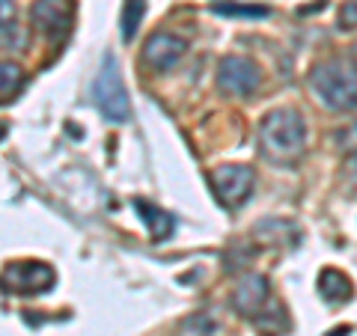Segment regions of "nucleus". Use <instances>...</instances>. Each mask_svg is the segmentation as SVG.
Listing matches in <instances>:
<instances>
[{
	"label": "nucleus",
	"mask_w": 357,
	"mask_h": 336,
	"mask_svg": "<svg viewBox=\"0 0 357 336\" xmlns=\"http://www.w3.org/2000/svg\"><path fill=\"white\" fill-rule=\"evenodd\" d=\"M310 86L331 110H357V60H325L310 72Z\"/></svg>",
	"instance_id": "obj_1"
},
{
	"label": "nucleus",
	"mask_w": 357,
	"mask_h": 336,
	"mask_svg": "<svg viewBox=\"0 0 357 336\" xmlns=\"http://www.w3.org/2000/svg\"><path fill=\"white\" fill-rule=\"evenodd\" d=\"M259 140L268 155L274 158H292L304 149V140H307V125L301 114L289 107H280V110H271L262 125H259Z\"/></svg>",
	"instance_id": "obj_2"
},
{
	"label": "nucleus",
	"mask_w": 357,
	"mask_h": 336,
	"mask_svg": "<svg viewBox=\"0 0 357 336\" xmlns=\"http://www.w3.org/2000/svg\"><path fill=\"white\" fill-rule=\"evenodd\" d=\"M93 96H96V105L102 110V116L107 122H128L131 119V102H128V89L122 84V72H119V63L114 54H105L102 60V72L96 77V86H93Z\"/></svg>",
	"instance_id": "obj_3"
},
{
	"label": "nucleus",
	"mask_w": 357,
	"mask_h": 336,
	"mask_svg": "<svg viewBox=\"0 0 357 336\" xmlns=\"http://www.w3.org/2000/svg\"><path fill=\"white\" fill-rule=\"evenodd\" d=\"M0 283H3L6 292H15V295H45L57 283V274L45 262H13L3 268Z\"/></svg>",
	"instance_id": "obj_4"
},
{
	"label": "nucleus",
	"mask_w": 357,
	"mask_h": 336,
	"mask_svg": "<svg viewBox=\"0 0 357 336\" xmlns=\"http://www.w3.org/2000/svg\"><path fill=\"white\" fill-rule=\"evenodd\" d=\"M208 182H211L215 197L220 199V206H227V208H238L244 199L253 194V170L244 164L215 167L208 176Z\"/></svg>",
	"instance_id": "obj_5"
},
{
	"label": "nucleus",
	"mask_w": 357,
	"mask_h": 336,
	"mask_svg": "<svg viewBox=\"0 0 357 336\" xmlns=\"http://www.w3.org/2000/svg\"><path fill=\"white\" fill-rule=\"evenodd\" d=\"M262 84V72L244 57H223L218 66V89L227 96H253Z\"/></svg>",
	"instance_id": "obj_6"
},
{
	"label": "nucleus",
	"mask_w": 357,
	"mask_h": 336,
	"mask_svg": "<svg viewBox=\"0 0 357 336\" xmlns=\"http://www.w3.org/2000/svg\"><path fill=\"white\" fill-rule=\"evenodd\" d=\"M72 15H75L72 0H36L30 6V18L36 24V30H42L51 39H60L69 33Z\"/></svg>",
	"instance_id": "obj_7"
},
{
	"label": "nucleus",
	"mask_w": 357,
	"mask_h": 336,
	"mask_svg": "<svg viewBox=\"0 0 357 336\" xmlns=\"http://www.w3.org/2000/svg\"><path fill=\"white\" fill-rule=\"evenodd\" d=\"M182 54H185V42L173 36V33H152L146 45H143V63L152 72H170L182 60Z\"/></svg>",
	"instance_id": "obj_8"
},
{
	"label": "nucleus",
	"mask_w": 357,
	"mask_h": 336,
	"mask_svg": "<svg viewBox=\"0 0 357 336\" xmlns=\"http://www.w3.org/2000/svg\"><path fill=\"white\" fill-rule=\"evenodd\" d=\"M268 295H271V289H268V277L244 274L238 280L236 292H232V307H236L238 316L253 319L256 312H262V307L268 304Z\"/></svg>",
	"instance_id": "obj_9"
},
{
	"label": "nucleus",
	"mask_w": 357,
	"mask_h": 336,
	"mask_svg": "<svg viewBox=\"0 0 357 336\" xmlns=\"http://www.w3.org/2000/svg\"><path fill=\"white\" fill-rule=\"evenodd\" d=\"M134 208H137L140 220L146 223V229H149V235H152L155 241H164V238H170V235H173V229H176V217H173V215H167L164 208L146 203V199H134Z\"/></svg>",
	"instance_id": "obj_10"
},
{
	"label": "nucleus",
	"mask_w": 357,
	"mask_h": 336,
	"mask_svg": "<svg viewBox=\"0 0 357 336\" xmlns=\"http://www.w3.org/2000/svg\"><path fill=\"white\" fill-rule=\"evenodd\" d=\"M351 280L345 277L342 271L337 268H325V271L319 274V295L328 300V304H342V300L351 298Z\"/></svg>",
	"instance_id": "obj_11"
},
{
	"label": "nucleus",
	"mask_w": 357,
	"mask_h": 336,
	"mask_svg": "<svg viewBox=\"0 0 357 336\" xmlns=\"http://www.w3.org/2000/svg\"><path fill=\"white\" fill-rule=\"evenodd\" d=\"M143 15H146V0H128L126 9H122V39L126 42L137 36Z\"/></svg>",
	"instance_id": "obj_12"
},
{
	"label": "nucleus",
	"mask_w": 357,
	"mask_h": 336,
	"mask_svg": "<svg viewBox=\"0 0 357 336\" xmlns=\"http://www.w3.org/2000/svg\"><path fill=\"white\" fill-rule=\"evenodd\" d=\"M24 86V72L18 63H0V98H13Z\"/></svg>",
	"instance_id": "obj_13"
},
{
	"label": "nucleus",
	"mask_w": 357,
	"mask_h": 336,
	"mask_svg": "<svg viewBox=\"0 0 357 336\" xmlns=\"http://www.w3.org/2000/svg\"><path fill=\"white\" fill-rule=\"evenodd\" d=\"M178 333L182 336H215L218 333V321L208 316V312H197V316H188L178 324Z\"/></svg>",
	"instance_id": "obj_14"
},
{
	"label": "nucleus",
	"mask_w": 357,
	"mask_h": 336,
	"mask_svg": "<svg viewBox=\"0 0 357 336\" xmlns=\"http://www.w3.org/2000/svg\"><path fill=\"white\" fill-rule=\"evenodd\" d=\"M15 33H18L15 3H13V0H0V39H13Z\"/></svg>",
	"instance_id": "obj_15"
},
{
	"label": "nucleus",
	"mask_w": 357,
	"mask_h": 336,
	"mask_svg": "<svg viewBox=\"0 0 357 336\" xmlns=\"http://www.w3.org/2000/svg\"><path fill=\"white\" fill-rule=\"evenodd\" d=\"M218 15H241V18H265V6H238V3H215Z\"/></svg>",
	"instance_id": "obj_16"
},
{
	"label": "nucleus",
	"mask_w": 357,
	"mask_h": 336,
	"mask_svg": "<svg viewBox=\"0 0 357 336\" xmlns=\"http://www.w3.org/2000/svg\"><path fill=\"white\" fill-rule=\"evenodd\" d=\"M333 140H337V146H340L342 152L357 155V122H351V125L340 128L337 134H333Z\"/></svg>",
	"instance_id": "obj_17"
},
{
	"label": "nucleus",
	"mask_w": 357,
	"mask_h": 336,
	"mask_svg": "<svg viewBox=\"0 0 357 336\" xmlns=\"http://www.w3.org/2000/svg\"><path fill=\"white\" fill-rule=\"evenodd\" d=\"M340 27H357V0H349L340 9Z\"/></svg>",
	"instance_id": "obj_18"
}]
</instances>
